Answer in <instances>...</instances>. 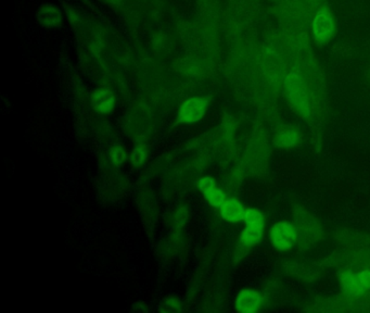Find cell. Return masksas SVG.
I'll list each match as a JSON object with an SVG mask.
<instances>
[{"mask_svg": "<svg viewBox=\"0 0 370 313\" xmlns=\"http://www.w3.org/2000/svg\"><path fill=\"white\" fill-rule=\"evenodd\" d=\"M126 158H127V154H126L125 149L122 146L117 145L114 146L110 152V159L117 166H121L125 162Z\"/></svg>", "mask_w": 370, "mask_h": 313, "instance_id": "cell-14", "label": "cell"}, {"mask_svg": "<svg viewBox=\"0 0 370 313\" xmlns=\"http://www.w3.org/2000/svg\"><path fill=\"white\" fill-rule=\"evenodd\" d=\"M209 104L202 97H191L186 100L178 111V121L181 123H197L205 116Z\"/></svg>", "mask_w": 370, "mask_h": 313, "instance_id": "cell-4", "label": "cell"}, {"mask_svg": "<svg viewBox=\"0 0 370 313\" xmlns=\"http://www.w3.org/2000/svg\"><path fill=\"white\" fill-rule=\"evenodd\" d=\"M37 19L45 27H57L62 22L61 11L57 6L44 4L38 9Z\"/></svg>", "mask_w": 370, "mask_h": 313, "instance_id": "cell-9", "label": "cell"}, {"mask_svg": "<svg viewBox=\"0 0 370 313\" xmlns=\"http://www.w3.org/2000/svg\"><path fill=\"white\" fill-rule=\"evenodd\" d=\"M146 158H147V149L145 146L139 145L132 152L131 161L134 166H140L145 162Z\"/></svg>", "mask_w": 370, "mask_h": 313, "instance_id": "cell-15", "label": "cell"}, {"mask_svg": "<svg viewBox=\"0 0 370 313\" xmlns=\"http://www.w3.org/2000/svg\"><path fill=\"white\" fill-rule=\"evenodd\" d=\"M198 188L203 194L204 198L211 206L221 207L226 202V195L216 186L215 180L210 176H204L198 182Z\"/></svg>", "mask_w": 370, "mask_h": 313, "instance_id": "cell-6", "label": "cell"}, {"mask_svg": "<svg viewBox=\"0 0 370 313\" xmlns=\"http://www.w3.org/2000/svg\"><path fill=\"white\" fill-rule=\"evenodd\" d=\"M236 310L242 313H252L259 310L261 306V296L253 290H243L236 298Z\"/></svg>", "mask_w": 370, "mask_h": 313, "instance_id": "cell-7", "label": "cell"}, {"mask_svg": "<svg viewBox=\"0 0 370 313\" xmlns=\"http://www.w3.org/2000/svg\"><path fill=\"white\" fill-rule=\"evenodd\" d=\"M275 140L279 147H292L299 140V136L293 130H281L276 136Z\"/></svg>", "mask_w": 370, "mask_h": 313, "instance_id": "cell-12", "label": "cell"}, {"mask_svg": "<svg viewBox=\"0 0 370 313\" xmlns=\"http://www.w3.org/2000/svg\"><path fill=\"white\" fill-rule=\"evenodd\" d=\"M288 97L292 106L297 109L301 116H307L310 114L309 99L306 96L303 83L297 74H289L286 82Z\"/></svg>", "mask_w": 370, "mask_h": 313, "instance_id": "cell-3", "label": "cell"}, {"mask_svg": "<svg viewBox=\"0 0 370 313\" xmlns=\"http://www.w3.org/2000/svg\"><path fill=\"white\" fill-rule=\"evenodd\" d=\"M222 218L231 223H237L240 221H245V212L247 209L242 206L239 200L235 198H229L221 207Z\"/></svg>", "mask_w": 370, "mask_h": 313, "instance_id": "cell-8", "label": "cell"}, {"mask_svg": "<svg viewBox=\"0 0 370 313\" xmlns=\"http://www.w3.org/2000/svg\"><path fill=\"white\" fill-rule=\"evenodd\" d=\"M269 240L280 252H288L297 243V228L289 222H278L269 230Z\"/></svg>", "mask_w": 370, "mask_h": 313, "instance_id": "cell-2", "label": "cell"}, {"mask_svg": "<svg viewBox=\"0 0 370 313\" xmlns=\"http://www.w3.org/2000/svg\"><path fill=\"white\" fill-rule=\"evenodd\" d=\"M342 287L343 290L350 295V296L359 297L368 290L366 285L364 284L359 273H347L341 278Z\"/></svg>", "mask_w": 370, "mask_h": 313, "instance_id": "cell-11", "label": "cell"}, {"mask_svg": "<svg viewBox=\"0 0 370 313\" xmlns=\"http://www.w3.org/2000/svg\"><path fill=\"white\" fill-rule=\"evenodd\" d=\"M245 222L247 226L240 235V242L243 246L249 248L261 242L265 226V218L257 209H247Z\"/></svg>", "mask_w": 370, "mask_h": 313, "instance_id": "cell-1", "label": "cell"}, {"mask_svg": "<svg viewBox=\"0 0 370 313\" xmlns=\"http://www.w3.org/2000/svg\"><path fill=\"white\" fill-rule=\"evenodd\" d=\"M159 310L161 312H174L181 310V300L175 295H169L162 300Z\"/></svg>", "mask_w": 370, "mask_h": 313, "instance_id": "cell-13", "label": "cell"}, {"mask_svg": "<svg viewBox=\"0 0 370 313\" xmlns=\"http://www.w3.org/2000/svg\"><path fill=\"white\" fill-rule=\"evenodd\" d=\"M114 102L115 98L110 90H96L91 97L94 109L101 114L110 113L113 110Z\"/></svg>", "mask_w": 370, "mask_h": 313, "instance_id": "cell-10", "label": "cell"}, {"mask_svg": "<svg viewBox=\"0 0 370 313\" xmlns=\"http://www.w3.org/2000/svg\"><path fill=\"white\" fill-rule=\"evenodd\" d=\"M335 32V21L329 12L321 10L316 15L313 21V34L316 41L326 43L333 37Z\"/></svg>", "mask_w": 370, "mask_h": 313, "instance_id": "cell-5", "label": "cell"}]
</instances>
